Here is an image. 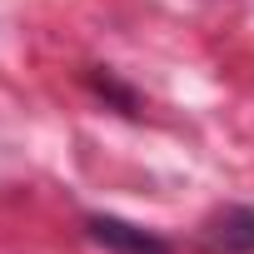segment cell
Returning a JSON list of instances; mask_svg holds the SVG:
<instances>
[{
    "label": "cell",
    "instance_id": "2",
    "mask_svg": "<svg viewBox=\"0 0 254 254\" xmlns=\"http://www.w3.org/2000/svg\"><path fill=\"white\" fill-rule=\"evenodd\" d=\"M204 244L214 254H254V209L249 204H224L204 224Z\"/></svg>",
    "mask_w": 254,
    "mask_h": 254
},
{
    "label": "cell",
    "instance_id": "1",
    "mask_svg": "<svg viewBox=\"0 0 254 254\" xmlns=\"http://www.w3.org/2000/svg\"><path fill=\"white\" fill-rule=\"evenodd\" d=\"M85 229H90L95 244H105V249H115V254H170V244H165L155 229L130 224V219H115V214H90Z\"/></svg>",
    "mask_w": 254,
    "mask_h": 254
}]
</instances>
